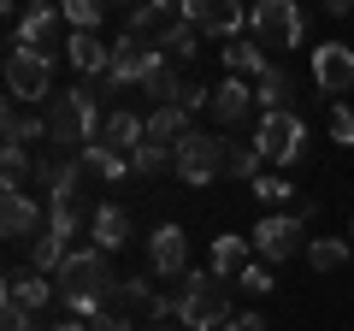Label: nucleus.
I'll list each match as a JSON object with an SVG mask.
<instances>
[{
  "mask_svg": "<svg viewBox=\"0 0 354 331\" xmlns=\"http://www.w3.org/2000/svg\"><path fill=\"white\" fill-rule=\"evenodd\" d=\"M77 160L95 172V178H106V184H118V178H130V154H118V148H106V142H88Z\"/></svg>",
  "mask_w": 354,
  "mask_h": 331,
  "instance_id": "obj_25",
  "label": "nucleus"
},
{
  "mask_svg": "<svg viewBox=\"0 0 354 331\" xmlns=\"http://www.w3.org/2000/svg\"><path fill=\"white\" fill-rule=\"evenodd\" d=\"M260 148H254V142H230V148H225V178H260Z\"/></svg>",
  "mask_w": 354,
  "mask_h": 331,
  "instance_id": "obj_29",
  "label": "nucleus"
},
{
  "mask_svg": "<svg viewBox=\"0 0 354 331\" xmlns=\"http://www.w3.org/2000/svg\"><path fill=\"white\" fill-rule=\"evenodd\" d=\"M88 237H95V249H101V255L124 249V242H130V213H124L118 202H101V207H95V219H88Z\"/></svg>",
  "mask_w": 354,
  "mask_h": 331,
  "instance_id": "obj_17",
  "label": "nucleus"
},
{
  "mask_svg": "<svg viewBox=\"0 0 354 331\" xmlns=\"http://www.w3.org/2000/svg\"><path fill=\"white\" fill-rule=\"evenodd\" d=\"M101 130H106V113H101V101H95V89L77 83L71 95H53V107H48V136H53V148H59L65 160H77L88 142H101Z\"/></svg>",
  "mask_w": 354,
  "mask_h": 331,
  "instance_id": "obj_1",
  "label": "nucleus"
},
{
  "mask_svg": "<svg viewBox=\"0 0 354 331\" xmlns=\"http://www.w3.org/2000/svg\"><path fill=\"white\" fill-rule=\"evenodd\" d=\"M165 166H177V148H160V142H142V148L130 154V172H142V178L165 172Z\"/></svg>",
  "mask_w": 354,
  "mask_h": 331,
  "instance_id": "obj_31",
  "label": "nucleus"
},
{
  "mask_svg": "<svg viewBox=\"0 0 354 331\" xmlns=\"http://www.w3.org/2000/svg\"><path fill=\"white\" fill-rule=\"evenodd\" d=\"M254 101H260L266 113H290V71H278V65H272V71L254 83Z\"/></svg>",
  "mask_w": 354,
  "mask_h": 331,
  "instance_id": "obj_27",
  "label": "nucleus"
},
{
  "mask_svg": "<svg viewBox=\"0 0 354 331\" xmlns=\"http://www.w3.org/2000/svg\"><path fill=\"white\" fill-rule=\"evenodd\" d=\"M254 195H260L266 207H278V202H290V195H295V184H290V178H272V172H260V178H254Z\"/></svg>",
  "mask_w": 354,
  "mask_h": 331,
  "instance_id": "obj_32",
  "label": "nucleus"
},
{
  "mask_svg": "<svg viewBox=\"0 0 354 331\" xmlns=\"http://www.w3.org/2000/svg\"><path fill=\"white\" fill-rule=\"evenodd\" d=\"M348 249L354 242H342V237H313L307 242V267L313 272H337V267H348Z\"/></svg>",
  "mask_w": 354,
  "mask_h": 331,
  "instance_id": "obj_26",
  "label": "nucleus"
},
{
  "mask_svg": "<svg viewBox=\"0 0 354 331\" xmlns=\"http://www.w3.org/2000/svg\"><path fill=\"white\" fill-rule=\"evenodd\" d=\"M248 107H254V89L242 83V77H225V83L213 89V118H218V125H242Z\"/></svg>",
  "mask_w": 354,
  "mask_h": 331,
  "instance_id": "obj_22",
  "label": "nucleus"
},
{
  "mask_svg": "<svg viewBox=\"0 0 354 331\" xmlns=\"http://www.w3.org/2000/svg\"><path fill=\"white\" fill-rule=\"evenodd\" d=\"M6 89H12L18 107L53 101V60H41L36 48H12L6 53Z\"/></svg>",
  "mask_w": 354,
  "mask_h": 331,
  "instance_id": "obj_4",
  "label": "nucleus"
},
{
  "mask_svg": "<svg viewBox=\"0 0 354 331\" xmlns=\"http://www.w3.org/2000/svg\"><path fill=\"white\" fill-rule=\"evenodd\" d=\"M113 302H118V307H148L153 290H148L142 278H118V284H113Z\"/></svg>",
  "mask_w": 354,
  "mask_h": 331,
  "instance_id": "obj_34",
  "label": "nucleus"
},
{
  "mask_svg": "<svg viewBox=\"0 0 354 331\" xmlns=\"http://www.w3.org/2000/svg\"><path fill=\"white\" fill-rule=\"evenodd\" d=\"M53 296H59V290H53V284L41 278L36 267H12V272H6V307H24V314H41V307H48Z\"/></svg>",
  "mask_w": 354,
  "mask_h": 331,
  "instance_id": "obj_16",
  "label": "nucleus"
},
{
  "mask_svg": "<svg viewBox=\"0 0 354 331\" xmlns=\"http://www.w3.org/2000/svg\"><path fill=\"white\" fill-rule=\"evenodd\" d=\"M148 260H153V272H160V278H189V237H183V225H160L148 237Z\"/></svg>",
  "mask_w": 354,
  "mask_h": 331,
  "instance_id": "obj_14",
  "label": "nucleus"
},
{
  "mask_svg": "<svg viewBox=\"0 0 354 331\" xmlns=\"http://www.w3.org/2000/svg\"><path fill=\"white\" fill-rule=\"evenodd\" d=\"M59 24H65V12L59 6H30V12H18V48H36L41 60H53V48H59Z\"/></svg>",
  "mask_w": 354,
  "mask_h": 331,
  "instance_id": "obj_15",
  "label": "nucleus"
},
{
  "mask_svg": "<svg viewBox=\"0 0 354 331\" xmlns=\"http://www.w3.org/2000/svg\"><path fill=\"white\" fill-rule=\"evenodd\" d=\"M254 148H260V160H272V166H295L307 154V125L295 113H266L260 130H254Z\"/></svg>",
  "mask_w": 354,
  "mask_h": 331,
  "instance_id": "obj_7",
  "label": "nucleus"
},
{
  "mask_svg": "<svg viewBox=\"0 0 354 331\" xmlns=\"http://www.w3.org/2000/svg\"><path fill=\"white\" fill-rule=\"evenodd\" d=\"M53 331H88V325H83V319H59V325H53Z\"/></svg>",
  "mask_w": 354,
  "mask_h": 331,
  "instance_id": "obj_39",
  "label": "nucleus"
},
{
  "mask_svg": "<svg viewBox=\"0 0 354 331\" xmlns=\"http://www.w3.org/2000/svg\"><path fill=\"white\" fill-rule=\"evenodd\" d=\"M301 231H307L301 213H266L260 225L248 231V237H254V249H260L266 267H278V260H290L295 249H301Z\"/></svg>",
  "mask_w": 354,
  "mask_h": 331,
  "instance_id": "obj_9",
  "label": "nucleus"
},
{
  "mask_svg": "<svg viewBox=\"0 0 354 331\" xmlns=\"http://www.w3.org/2000/svg\"><path fill=\"white\" fill-rule=\"evenodd\" d=\"M325 130H330V142H337V148H348L354 142V107H330V118H325Z\"/></svg>",
  "mask_w": 354,
  "mask_h": 331,
  "instance_id": "obj_33",
  "label": "nucleus"
},
{
  "mask_svg": "<svg viewBox=\"0 0 354 331\" xmlns=\"http://www.w3.org/2000/svg\"><path fill=\"white\" fill-rule=\"evenodd\" d=\"M0 231H6L12 242H24V237L36 242L41 231H48V207H41L30 190H0Z\"/></svg>",
  "mask_w": 354,
  "mask_h": 331,
  "instance_id": "obj_11",
  "label": "nucleus"
},
{
  "mask_svg": "<svg viewBox=\"0 0 354 331\" xmlns=\"http://www.w3.org/2000/svg\"><path fill=\"white\" fill-rule=\"evenodd\" d=\"M177 107H183V113H201V107H213V89H201V83H189V77H183V89H177Z\"/></svg>",
  "mask_w": 354,
  "mask_h": 331,
  "instance_id": "obj_35",
  "label": "nucleus"
},
{
  "mask_svg": "<svg viewBox=\"0 0 354 331\" xmlns=\"http://www.w3.org/2000/svg\"><path fill=\"white\" fill-rule=\"evenodd\" d=\"M248 30H254V42H260V48H301L307 18H301V6H295V0H260V6L248 12Z\"/></svg>",
  "mask_w": 354,
  "mask_h": 331,
  "instance_id": "obj_6",
  "label": "nucleus"
},
{
  "mask_svg": "<svg viewBox=\"0 0 354 331\" xmlns=\"http://www.w3.org/2000/svg\"><path fill=\"white\" fill-rule=\"evenodd\" d=\"M65 60L77 65V77H106V65H113V48H106L101 36H71V42H65Z\"/></svg>",
  "mask_w": 354,
  "mask_h": 331,
  "instance_id": "obj_21",
  "label": "nucleus"
},
{
  "mask_svg": "<svg viewBox=\"0 0 354 331\" xmlns=\"http://www.w3.org/2000/svg\"><path fill=\"white\" fill-rule=\"evenodd\" d=\"M183 18H189V30L195 36H225V42H236L242 36V24H248V12L242 6H230V0H183Z\"/></svg>",
  "mask_w": 354,
  "mask_h": 331,
  "instance_id": "obj_12",
  "label": "nucleus"
},
{
  "mask_svg": "<svg viewBox=\"0 0 354 331\" xmlns=\"http://www.w3.org/2000/svg\"><path fill=\"white\" fill-rule=\"evenodd\" d=\"M266 71H272V60H266V48L254 36L225 42V77H266Z\"/></svg>",
  "mask_w": 354,
  "mask_h": 331,
  "instance_id": "obj_20",
  "label": "nucleus"
},
{
  "mask_svg": "<svg viewBox=\"0 0 354 331\" xmlns=\"http://www.w3.org/2000/svg\"><path fill=\"white\" fill-rule=\"evenodd\" d=\"M113 260L88 242V249H71L65 255V267H59V296H106L113 302Z\"/></svg>",
  "mask_w": 354,
  "mask_h": 331,
  "instance_id": "obj_3",
  "label": "nucleus"
},
{
  "mask_svg": "<svg viewBox=\"0 0 354 331\" xmlns=\"http://www.w3.org/2000/svg\"><path fill=\"white\" fill-rule=\"evenodd\" d=\"M142 89H148L160 107H177V89H183V77L171 71V60H160V65L148 71V83H142Z\"/></svg>",
  "mask_w": 354,
  "mask_h": 331,
  "instance_id": "obj_30",
  "label": "nucleus"
},
{
  "mask_svg": "<svg viewBox=\"0 0 354 331\" xmlns=\"http://www.w3.org/2000/svg\"><path fill=\"white\" fill-rule=\"evenodd\" d=\"M177 178L189 184V190H201V184H213L218 172H225V142L207 136V130H195V136L177 142V166H171Z\"/></svg>",
  "mask_w": 354,
  "mask_h": 331,
  "instance_id": "obj_8",
  "label": "nucleus"
},
{
  "mask_svg": "<svg viewBox=\"0 0 354 331\" xmlns=\"http://www.w3.org/2000/svg\"><path fill=\"white\" fill-rule=\"evenodd\" d=\"M313 83L325 95H348L354 89V48L348 42H319L313 48Z\"/></svg>",
  "mask_w": 354,
  "mask_h": 331,
  "instance_id": "obj_13",
  "label": "nucleus"
},
{
  "mask_svg": "<svg viewBox=\"0 0 354 331\" xmlns=\"http://www.w3.org/2000/svg\"><path fill=\"white\" fill-rule=\"evenodd\" d=\"M236 284H242V290H254V296H266V290H272V267H266V260H254Z\"/></svg>",
  "mask_w": 354,
  "mask_h": 331,
  "instance_id": "obj_36",
  "label": "nucleus"
},
{
  "mask_svg": "<svg viewBox=\"0 0 354 331\" xmlns=\"http://www.w3.org/2000/svg\"><path fill=\"white\" fill-rule=\"evenodd\" d=\"M0 136H6V148H30V142H53L48 136V118L41 113H24V107H6V113H0Z\"/></svg>",
  "mask_w": 354,
  "mask_h": 331,
  "instance_id": "obj_18",
  "label": "nucleus"
},
{
  "mask_svg": "<svg viewBox=\"0 0 354 331\" xmlns=\"http://www.w3.org/2000/svg\"><path fill=\"white\" fill-rule=\"evenodd\" d=\"M160 60H165L160 48H142V42L118 36V42H113V65H106V77H101V83H106L113 95H118V89H130V83H148V71H153Z\"/></svg>",
  "mask_w": 354,
  "mask_h": 331,
  "instance_id": "obj_10",
  "label": "nucleus"
},
{
  "mask_svg": "<svg viewBox=\"0 0 354 331\" xmlns=\"http://www.w3.org/2000/svg\"><path fill=\"white\" fill-rule=\"evenodd\" d=\"M59 12H65V24H71V36H95L101 18H106V6H101V0H65Z\"/></svg>",
  "mask_w": 354,
  "mask_h": 331,
  "instance_id": "obj_28",
  "label": "nucleus"
},
{
  "mask_svg": "<svg viewBox=\"0 0 354 331\" xmlns=\"http://www.w3.org/2000/svg\"><path fill=\"white\" fill-rule=\"evenodd\" d=\"M248 267H254V260H248V237H230V231L213 237V267H207V272H213L218 284H236Z\"/></svg>",
  "mask_w": 354,
  "mask_h": 331,
  "instance_id": "obj_19",
  "label": "nucleus"
},
{
  "mask_svg": "<svg viewBox=\"0 0 354 331\" xmlns=\"http://www.w3.org/2000/svg\"><path fill=\"white\" fill-rule=\"evenodd\" d=\"M142 331H177V325H142Z\"/></svg>",
  "mask_w": 354,
  "mask_h": 331,
  "instance_id": "obj_40",
  "label": "nucleus"
},
{
  "mask_svg": "<svg viewBox=\"0 0 354 331\" xmlns=\"http://www.w3.org/2000/svg\"><path fill=\"white\" fill-rule=\"evenodd\" d=\"M183 136H195L183 107H153V113H148V142H160V148H177Z\"/></svg>",
  "mask_w": 354,
  "mask_h": 331,
  "instance_id": "obj_24",
  "label": "nucleus"
},
{
  "mask_svg": "<svg viewBox=\"0 0 354 331\" xmlns=\"http://www.w3.org/2000/svg\"><path fill=\"white\" fill-rule=\"evenodd\" d=\"M183 30H189V18H183V6H177V0H153V6L124 12V36L142 42V48H171Z\"/></svg>",
  "mask_w": 354,
  "mask_h": 331,
  "instance_id": "obj_5",
  "label": "nucleus"
},
{
  "mask_svg": "<svg viewBox=\"0 0 354 331\" xmlns=\"http://www.w3.org/2000/svg\"><path fill=\"white\" fill-rule=\"evenodd\" d=\"M225 331H272V325H266V319L260 314H236V319H230V325Z\"/></svg>",
  "mask_w": 354,
  "mask_h": 331,
  "instance_id": "obj_37",
  "label": "nucleus"
},
{
  "mask_svg": "<svg viewBox=\"0 0 354 331\" xmlns=\"http://www.w3.org/2000/svg\"><path fill=\"white\" fill-rule=\"evenodd\" d=\"M101 142H106V148H118V154H136L142 142H148V118H136V113H106Z\"/></svg>",
  "mask_w": 354,
  "mask_h": 331,
  "instance_id": "obj_23",
  "label": "nucleus"
},
{
  "mask_svg": "<svg viewBox=\"0 0 354 331\" xmlns=\"http://www.w3.org/2000/svg\"><path fill=\"white\" fill-rule=\"evenodd\" d=\"M348 242H354V225H348Z\"/></svg>",
  "mask_w": 354,
  "mask_h": 331,
  "instance_id": "obj_41",
  "label": "nucleus"
},
{
  "mask_svg": "<svg viewBox=\"0 0 354 331\" xmlns=\"http://www.w3.org/2000/svg\"><path fill=\"white\" fill-rule=\"evenodd\" d=\"M6 331H30V314H24V307H6Z\"/></svg>",
  "mask_w": 354,
  "mask_h": 331,
  "instance_id": "obj_38",
  "label": "nucleus"
},
{
  "mask_svg": "<svg viewBox=\"0 0 354 331\" xmlns=\"http://www.w3.org/2000/svg\"><path fill=\"white\" fill-rule=\"evenodd\" d=\"M230 284H218L213 272H189L177 284V325L183 331H225L230 325Z\"/></svg>",
  "mask_w": 354,
  "mask_h": 331,
  "instance_id": "obj_2",
  "label": "nucleus"
}]
</instances>
